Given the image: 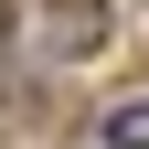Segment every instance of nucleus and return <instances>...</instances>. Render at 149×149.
Instances as JSON below:
<instances>
[{"instance_id":"2","label":"nucleus","mask_w":149,"mask_h":149,"mask_svg":"<svg viewBox=\"0 0 149 149\" xmlns=\"http://www.w3.org/2000/svg\"><path fill=\"white\" fill-rule=\"evenodd\" d=\"M96 139H107V149H149V96L107 107V117H96Z\"/></svg>"},{"instance_id":"1","label":"nucleus","mask_w":149,"mask_h":149,"mask_svg":"<svg viewBox=\"0 0 149 149\" xmlns=\"http://www.w3.org/2000/svg\"><path fill=\"white\" fill-rule=\"evenodd\" d=\"M53 43L64 53H96L107 43V0H53Z\"/></svg>"},{"instance_id":"3","label":"nucleus","mask_w":149,"mask_h":149,"mask_svg":"<svg viewBox=\"0 0 149 149\" xmlns=\"http://www.w3.org/2000/svg\"><path fill=\"white\" fill-rule=\"evenodd\" d=\"M0 32H11V0H0Z\"/></svg>"}]
</instances>
